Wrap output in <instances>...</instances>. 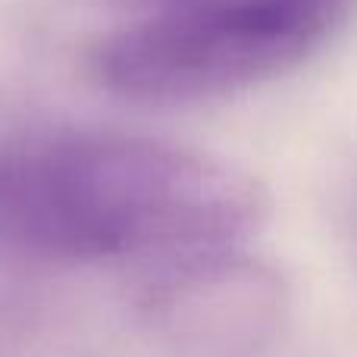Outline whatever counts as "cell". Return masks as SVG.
Here are the masks:
<instances>
[{"label": "cell", "instance_id": "cell-1", "mask_svg": "<svg viewBox=\"0 0 357 357\" xmlns=\"http://www.w3.org/2000/svg\"><path fill=\"white\" fill-rule=\"evenodd\" d=\"M266 220L248 173L176 144L79 135L0 151V241L56 260L235 251Z\"/></svg>", "mask_w": 357, "mask_h": 357}, {"label": "cell", "instance_id": "cell-2", "mask_svg": "<svg viewBox=\"0 0 357 357\" xmlns=\"http://www.w3.org/2000/svg\"><path fill=\"white\" fill-rule=\"evenodd\" d=\"M354 13L357 0H197L100 38L88 69L129 100L226 98L295 69Z\"/></svg>", "mask_w": 357, "mask_h": 357}, {"label": "cell", "instance_id": "cell-3", "mask_svg": "<svg viewBox=\"0 0 357 357\" xmlns=\"http://www.w3.org/2000/svg\"><path fill=\"white\" fill-rule=\"evenodd\" d=\"M151 326L182 351L235 357L270 345L289 317L285 282L238 251L173 260L144 298Z\"/></svg>", "mask_w": 357, "mask_h": 357}, {"label": "cell", "instance_id": "cell-4", "mask_svg": "<svg viewBox=\"0 0 357 357\" xmlns=\"http://www.w3.org/2000/svg\"><path fill=\"white\" fill-rule=\"evenodd\" d=\"M163 10H173V6H188V3H197V0H160Z\"/></svg>", "mask_w": 357, "mask_h": 357}]
</instances>
